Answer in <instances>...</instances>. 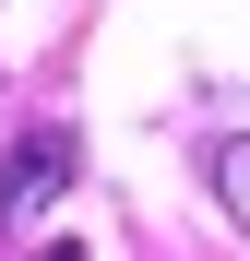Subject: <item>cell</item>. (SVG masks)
<instances>
[{
    "instance_id": "3957f363",
    "label": "cell",
    "mask_w": 250,
    "mask_h": 261,
    "mask_svg": "<svg viewBox=\"0 0 250 261\" xmlns=\"http://www.w3.org/2000/svg\"><path fill=\"white\" fill-rule=\"evenodd\" d=\"M48 261H83V249H48Z\"/></svg>"
},
{
    "instance_id": "7a4b0ae2",
    "label": "cell",
    "mask_w": 250,
    "mask_h": 261,
    "mask_svg": "<svg viewBox=\"0 0 250 261\" xmlns=\"http://www.w3.org/2000/svg\"><path fill=\"white\" fill-rule=\"evenodd\" d=\"M202 178H215V202L250 226V130H226V143H202Z\"/></svg>"
},
{
    "instance_id": "6da1fadb",
    "label": "cell",
    "mask_w": 250,
    "mask_h": 261,
    "mask_svg": "<svg viewBox=\"0 0 250 261\" xmlns=\"http://www.w3.org/2000/svg\"><path fill=\"white\" fill-rule=\"evenodd\" d=\"M72 166H83L72 119H36L12 154H0V226H48V202L72 190Z\"/></svg>"
}]
</instances>
